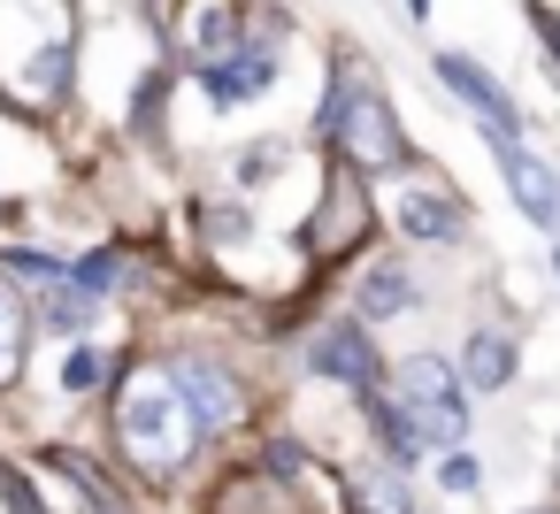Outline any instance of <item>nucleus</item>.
<instances>
[{
    "label": "nucleus",
    "instance_id": "obj_1",
    "mask_svg": "<svg viewBox=\"0 0 560 514\" xmlns=\"http://www.w3.org/2000/svg\"><path fill=\"white\" fill-rule=\"evenodd\" d=\"M70 62H78V24L70 0H0V101L24 108H55L70 93Z\"/></svg>",
    "mask_w": 560,
    "mask_h": 514
},
{
    "label": "nucleus",
    "instance_id": "obj_2",
    "mask_svg": "<svg viewBox=\"0 0 560 514\" xmlns=\"http://www.w3.org/2000/svg\"><path fill=\"white\" fill-rule=\"evenodd\" d=\"M116 445L147 468V476H170L200 453V430L185 414V392L170 376V361H139L116 392Z\"/></svg>",
    "mask_w": 560,
    "mask_h": 514
},
{
    "label": "nucleus",
    "instance_id": "obj_3",
    "mask_svg": "<svg viewBox=\"0 0 560 514\" xmlns=\"http://www.w3.org/2000/svg\"><path fill=\"white\" fill-rule=\"evenodd\" d=\"M323 131H330L338 154L361 162V170H399V162H407V139H399V124H392V101H384V85H376L353 55H338V70H330Z\"/></svg>",
    "mask_w": 560,
    "mask_h": 514
},
{
    "label": "nucleus",
    "instance_id": "obj_4",
    "mask_svg": "<svg viewBox=\"0 0 560 514\" xmlns=\"http://www.w3.org/2000/svg\"><path fill=\"white\" fill-rule=\"evenodd\" d=\"M392 407H399V422L415 430L422 453H430V445H453V437L468 430V384H460V369L438 361V353H407V361L392 369Z\"/></svg>",
    "mask_w": 560,
    "mask_h": 514
},
{
    "label": "nucleus",
    "instance_id": "obj_5",
    "mask_svg": "<svg viewBox=\"0 0 560 514\" xmlns=\"http://www.w3.org/2000/svg\"><path fill=\"white\" fill-rule=\"evenodd\" d=\"M430 70H438V85H453V101H460L491 139H522V108L499 93V78H491L483 62H468V55H430Z\"/></svg>",
    "mask_w": 560,
    "mask_h": 514
},
{
    "label": "nucleus",
    "instance_id": "obj_6",
    "mask_svg": "<svg viewBox=\"0 0 560 514\" xmlns=\"http://www.w3.org/2000/svg\"><path fill=\"white\" fill-rule=\"evenodd\" d=\"M170 376H177V392H185V414H192L200 445H208L215 430H231V422H238V384H231L215 361H200V353H177V361H170Z\"/></svg>",
    "mask_w": 560,
    "mask_h": 514
},
{
    "label": "nucleus",
    "instance_id": "obj_7",
    "mask_svg": "<svg viewBox=\"0 0 560 514\" xmlns=\"http://www.w3.org/2000/svg\"><path fill=\"white\" fill-rule=\"evenodd\" d=\"M491 162H499V177H506L514 208H522L537 231H560V177H552L522 139H491Z\"/></svg>",
    "mask_w": 560,
    "mask_h": 514
},
{
    "label": "nucleus",
    "instance_id": "obj_8",
    "mask_svg": "<svg viewBox=\"0 0 560 514\" xmlns=\"http://www.w3.org/2000/svg\"><path fill=\"white\" fill-rule=\"evenodd\" d=\"M307 369H315V376H338V384H353V392H376V338H369L361 323H330V330H315Z\"/></svg>",
    "mask_w": 560,
    "mask_h": 514
},
{
    "label": "nucleus",
    "instance_id": "obj_9",
    "mask_svg": "<svg viewBox=\"0 0 560 514\" xmlns=\"http://www.w3.org/2000/svg\"><path fill=\"white\" fill-rule=\"evenodd\" d=\"M269 78H277V62H269V55H254V47H238V55H223V62H208V70H200V85H208V101H215V108H246V101H261V93H269Z\"/></svg>",
    "mask_w": 560,
    "mask_h": 514
},
{
    "label": "nucleus",
    "instance_id": "obj_10",
    "mask_svg": "<svg viewBox=\"0 0 560 514\" xmlns=\"http://www.w3.org/2000/svg\"><path fill=\"white\" fill-rule=\"evenodd\" d=\"M399 231L407 238H460L468 223H460V200L453 192H407L399 200Z\"/></svg>",
    "mask_w": 560,
    "mask_h": 514
},
{
    "label": "nucleus",
    "instance_id": "obj_11",
    "mask_svg": "<svg viewBox=\"0 0 560 514\" xmlns=\"http://www.w3.org/2000/svg\"><path fill=\"white\" fill-rule=\"evenodd\" d=\"M514 361H522V353H514L506 330H476V338H468V384H476V392H499V384L514 376Z\"/></svg>",
    "mask_w": 560,
    "mask_h": 514
},
{
    "label": "nucleus",
    "instance_id": "obj_12",
    "mask_svg": "<svg viewBox=\"0 0 560 514\" xmlns=\"http://www.w3.org/2000/svg\"><path fill=\"white\" fill-rule=\"evenodd\" d=\"M323 200H330V215H338V223L315 238V254H346V246L361 238V192H353V177H346V170H330V192H323Z\"/></svg>",
    "mask_w": 560,
    "mask_h": 514
},
{
    "label": "nucleus",
    "instance_id": "obj_13",
    "mask_svg": "<svg viewBox=\"0 0 560 514\" xmlns=\"http://www.w3.org/2000/svg\"><path fill=\"white\" fill-rule=\"evenodd\" d=\"M407 300H415V284H407L399 261H376V269L361 277V315H399Z\"/></svg>",
    "mask_w": 560,
    "mask_h": 514
},
{
    "label": "nucleus",
    "instance_id": "obj_14",
    "mask_svg": "<svg viewBox=\"0 0 560 514\" xmlns=\"http://www.w3.org/2000/svg\"><path fill=\"white\" fill-rule=\"evenodd\" d=\"M93 307H101V300H93V292H85L78 277H62V284H47V323H55L62 338H78V330L93 323Z\"/></svg>",
    "mask_w": 560,
    "mask_h": 514
},
{
    "label": "nucleus",
    "instance_id": "obj_15",
    "mask_svg": "<svg viewBox=\"0 0 560 514\" xmlns=\"http://www.w3.org/2000/svg\"><path fill=\"white\" fill-rule=\"evenodd\" d=\"M16 369H24V315L0 292V384H16Z\"/></svg>",
    "mask_w": 560,
    "mask_h": 514
},
{
    "label": "nucleus",
    "instance_id": "obj_16",
    "mask_svg": "<svg viewBox=\"0 0 560 514\" xmlns=\"http://www.w3.org/2000/svg\"><path fill=\"white\" fill-rule=\"evenodd\" d=\"M277 170H284V147H277V139H261V147L238 154V185H269Z\"/></svg>",
    "mask_w": 560,
    "mask_h": 514
},
{
    "label": "nucleus",
    "instance_id": "obj_17",
    "mask_svg": "<svg viewBox=\"0 0 560 514\" xmlns=\"http://www.w3.org/2000/svg\"><path fill=\"white\" fill-rule=\"evenodd\" d=\"M0 269H9V277H24V284H62V277H70L62 261H47V254H24V246H16L9 261H0Z\"/></svg>",
    "mask_w": 560,
    "mask_h": 514
},
{
    "label": "nucleus",
    "instance_id": "obj_18",
    "mask_svg": "<svg viewBox=\"0 0 560 514\" xmlns=\"http://www.w3.org/2000/svg\"><path fill=\"white\" fill-rule=\"evenodd\" d=\"M0 499H9V514H47V506H39V491H32V476H24V468H0Z\"/></svg>",
    "mask_w": 560,
    "mask_h": 514
},
{
    "label": "nucleus",
    "instance_id": "obj_19",
    "mask_svg": "<svg viewBox=\"0 0 560 514\" xmlns=\"http://www.w3.org/2000/svg\"><path fill=\"white\" fill-rule=\"evenodd\" d=\"M93 384H101V353H93V346H78V353L62 361V392H93Z\"/></svg>",
    "mask_w": 560,
    "mask_h": 514
},
{
    "label": "nucleus",
    "instance_id": "obj_20",
    "mask_svg": "<svg viewBox=\"0 0 560 514\" xmlns=\"http://www.w3.org/2000/svg\"><path fill=\"white\" fill-rule=\"evenodd\" d=\"M438 483H445V491H476V483H483L476 453H445V460H438Z\"/></svg>",
    "mask_w": 560,
    "mask_h": 514
},
{
    "label": "nucleus",
    "instance_id": "obj_21",
    "mask_svg": "<svg viewBox=\"0 0 560 514\" xmlns=\"http://www.w3.org/2000/svg\"><path fill=\"white\" fill-rule=\"evenodd\" d=\"M70 277H78V284H85V292L101 300V292H116V254H93V261H78Z\"/></svg>",
    "mask_w": 560,
    "mask_h": 514
},
{
    "label": "nucleus",
    "instance_id": "obj_22",
    "mask_svg": "<svg viewBox=\"0 0 560 514\" xmlns=\"http://www.w3.org/2000/svg\"><path fill=\"white\" fill-rule=\"evenodd\" d=\"M529 24H537V39H545V55L560 62V16L545 9V0H537V9H529Z\"/></svg>",
    "mask_w": 560,
    "mask_h": 514
},
{
    "label": "nucleus",
    "instance_id": "obj_23",
    "mask_svg": "<svg viewBox=\"0 0 560 514\" xmlns=\"http://www.w3.org/2000/svg\"><path fill=\"white\" fill-rule=\"evenodd\" d=\"M407 16H415V24H422V16H430V0H407Z\"/></svg>",
    "mask_w": 560,
    "mask_h": 514
},
{
    "label": "nucleus",
    "instance_id": "obj_24",
    "mask_svg": "<svg viewBox=\"0 0 560 514\" xmlns=\"http://www.w3.org/2000/svg\"><path fill=\"white\" fill-rule=\"evenodd\" d=\"M552 277H560V254H552Z\"/></svg>",
    "mask_w": 560,
    "mask_h": 514
}]
</instances>
